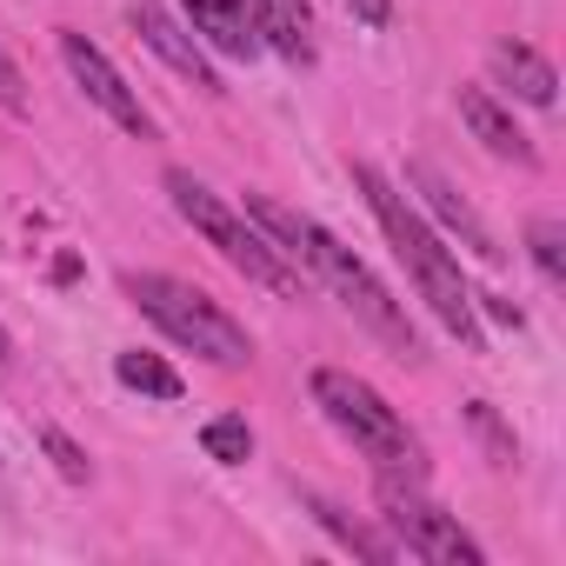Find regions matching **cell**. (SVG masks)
Returning a JSON list of instances; mask_svg holds the SVG:
<instances>
[{"mask_svg": "<svg viewBox=\"0 0 566 566\" xmlns=\"http://www.w3.org/2000/svg\"><path fill=\"white\" fill-rule=\"evenodd\" d=\"M314 407L380 467V473H407V480H420L427 473V460H420V440H413V427L360 380V374H347V367H321L314 374Z\"/></svg>", "mask_w": 566, "mask_h": 566, "instance_id": "5b68a950", "label": "cell"}, {"mask_svg": "<svg viewBox=\"0 0 566 566\" xmlns=\"http://www.w3.org/2000/svg\"><path fill=\"white\" fill-rule=\"evenodd\" d=\"M41 447H48V460H54V473H61L67 486H87V480H94V460H87L61 427H48V433H41Z\"/></svg>", "mask_w": 566, "mask_h": 566, "instance_id": "d6986e66", "label": "cell"}, {"mask_svg": "<svg viewBox=\"0 0 566 566\" xmlns=\"http://www.w3.org/2000/svg\"><path fill=\"white\" fill-rule=\"evenodd\" d=\"M453 107H460L467 134H473L493 160H513V167H533V160H539V147L520 134V120H513V114H506L486 87H460V94H453Z\"/></svg>", "mask_w": 566, "mask_h": 566, "instance_id": "30bf717a", "label": "cell"}, {"mask_svg": "<svg viewBox=\"0 0 566 566\" xmlns=\"http://www.w3.org/2000/svg\"><path fill=\"white\" fill-rule=\"evenodd\" d=\"M307 513H314V520H321V526L347 546V553H360V559H374V566H394V559H400V546H394V539H380V533H374L367 520H354L347 506H334V500L307 493Z\"/></svg>", "mask_w": 566, "mask_h": 566, "instance_id": "5bb4252c", "label": "cell"}, {"mask_svg": "<svg viewBox=\"0 0 566 566\" xmlns=\"http://www.w3.org/2000/svg\"><path fill=\"white\" fill-rule=\"evenodd\" d=\"M114 380L134 387V394H147V400H180V374H174L160 354H140V347L114 354Z\"/></svg>", "mask_w": 566, "mask_h": 566, "instance_id": "9a60e30c", "label": "cell"}, {"mask_svg": "<svg viewBox=\"0 0 566 566\" xmlns=\"http://www.w3.org/2000/svg\"><path fill=\"white\" fill-rule=\"evenodd\" d=\"M120 287H127V301H134L174 347L200 354L207 367H247V360H253L247 327H240L213 294H200L193 280H174V273H127Z\"/></svg>", "mask_w": 566, "mask_h": 566, "instance_id": "277c9868", "label": "cell"}, {"mask_svg": "<svg viewBox=\"0 0 566 566\" xmlns=\"http://www.w3.org/2000/svg\"><path fill=\"white\" fill-rule=\"evenodd\" d=\"M347 8H354L367 28H387V21H394V0H347Z\"/></svg>", "mask_w": 566, "mask_h": 566, "instance_id": "7402d4cb", "label": "cell"}, {"mask_svg": "<svg viewBox=\"0 0 566 566\" xmlns=\"http://www.w3.org/2000/svg\"><path fill=\"white\" fill-rule=\"evenodd\" d=\"M253 21H260V48L314 61V0H253Z\"/></svg>", "mask_w": 566, "mask_h": 566, "instance_id": "4fadbf2b", "label": "cell"}, {"mask_svg": "<svg viewBox=\"0 0 566 566\" xmlns=\"http://www.w3.org/2000/svg\"><path fill=\"white\" fill-rule=\"evenodd\" d=\"M467 420H473V433L486 440V460H493V467H520V440L493 420V407H486V400H467Z\"/></svg>", "mask_w": 566, "mask_h": 566, "instance_id": "ac0fdd59", "label": "cell"}, {"mask_svg": "<svg viewBox=\"0 0 566 566\" xmlns=\"http://www.w3.org/2000/svg\"><path fill=\"white\" fill-rule=\"evenodd\" d=\"M167 200H174V213L233 266V273H247L253 280V287H266V294H287V301H301V287H307V273L287 260V253H280L247 213H233L213 187H200L187 167H167Z\"/></svg>", "mask_w": 566, "mask_h": 566, "instance_id": "3957f363", "label": "cell"}, {"mask_svg": "<svg viewBox=\"0 0 566 566\" xmlns=\"http://www.w3.org/2000/svg\"><path fill=\"white\" fill-rule=\"evenodd\" d=\"M354 187L367 193V207H374V220H380V233H387V247L400 253V266L413 273V287H420V301L433 307V321L467 347V354H480V314H473V287L460 280V253L420 220V207L380 174V167H367V160H354Z\"/></svg>", "mask_w": 566, "mask_h": 566, "instance_id": "7a4b0ae2", "label": "cell"}, {"mask_svg": "<svg viewBox=\"0 0 566 566\" xmlns=\"http://www.w3.org/2000/svg\"><path fill=\"white\" fill-rule=\"evenodd\" d=\"M8 360H14V334H8V327H0V367H8Z\"/></svg>", "mask_w": 566, "mask_h": 566, "instance_id": "603a6c76", "label": "cell"}, {"mask_svg": "<svg viewBox=\"0 0 566 566\" xmlns=\"http://www.w3.org/2000/svg\"><path fill=\"white\" fill-rule=\"evenodd\" d=\"M247 220L287 253L294 266H307L321 287L374 334V340H387L400 360H420V334H413V321H407V307L394 301V287L387 280L347 247V240H334L321 220H307V213H294V207H280V200H266V193H247Z\"/></svg>", "mask_w": 566, "mask_h": 566, "instance_id": "6da1fadb", "label": "cell"}, {"mask_svg": "<svg viewBox=\"0 0 566 566\" xmlns=\"http://www.w3.org/2000/svg\"><path fill=\"white\" fill-rule=\"evenodd\" d=\"M493 74H500L506 94L526 101V107H553V101H559V74H553V61L533 54L526 41H500V48H493Z\"/></svg>", "mask_w": 566, "mask_h": 566, "instance_id": "7c38bea8", "label": "cell"}, {"mask_svg": "<svg viewBox=\"0 0 566 566\" xmlns=\"http://www.w3.org/2000/svg\"><path fill=\"white\" fill-rule=\"evenodd\" d=\"M526 253H533V266L553 280V287H559V280H566V227L553 220V213H539V220H526Z\"/></svg>", "mask_w": 566, "mask_h": 566, "instance_id": "2e32d148", "label": "cell"}, {"mask_svg": "<svg viewBox=\"0 0 566 566\" xmlns=\"http://www.w3.org/2000/svg\"><path fill=\"white\" fill-rule=\"evenodd\" d=\"M200 447H207V460L240 467V460L253 453V427H247L240 413H220V420H207V427H200Z\"/></svg>", "mask_w": 566, "mask_h": 566, "instance_id": "e0dca14e", "label": "cell"}, {"mask_svg": "<svg viewBox=\"0 0 566 566\" xmlns=\"http://www.w3.org/2000/svg\"><path fill=\"white\" fill-rule=\"evenodd\" d=\"M61 61H67V74H74V87L120 127V134H134V140H154V114L140 107V94L127 87V74L81 34V28H61Z\"/></svg>", "mask_w": 566, "mask_h": 566, "instance_id": "52a82bcc", "label": "cell"}, {"mask_svg": "<svg viewBox=\"0 0 566 566\" xmlns=\"http://www.w3.org/2000/svg\"><path fill=\"white\" fill-rule=\"evenodd\" d=\"M187 8V28L227 54V61H253L260 54V21H253V0H180Z\"/></svg>", "mask_w": 566, "mask_h": 566, "instance_id": "8fae6325", "label": "cell"}, {"mask_svg": "<svg viewBox=\"0 0 566 566\" xmlns=\"http://www.w3.org/2000/svg\"><path fill=\"white\" fill-rule=\"evenodd\" d=\"M473 314H493V321H500V327H513V334L526 327V314H520L513 301H500V294H473Z\"/></svg>", "mask_w": 566, "mask_h": 566, "instance_id": "44dd1931", "label": "cell"}, {"mask_svg": "<svg viewBox=\"0 0 566 566\" xmlns=\"http://www.w3.org/2000/svg\"><path fill=\"white\" fill-rule=\"evenodd\" d=\"M380 520H387L394 539H400L413 559H427V566H486L480 539H473L447 506H433V500L420 493V480H407V473H380Z\"/></svg>", "mask_w": 566, "mask_h": 566, "instance_id": "8992f818", "label": "cell"}, {"mask_svg": "<svg viewBox=\"0 0 566 566\" xmlns=\"http://www.w3.org/2000/svg\"><path fill=\"white\" fill-rule=\"evenodd\" d=\"M407 187H420V200H427V207L440 213V227H447V233H453V240H460L467 253H480L486 266L500 260V240H493V227H486V220L473 213V200H467V193H460V187H453V180H447L440 167L413 160V167H407Z\"/></svg>", "mask_w": 566, "mask_h": 566, "instance_id": "9c48e42d", "label": "cell"}, {"mask_svg": "<svg viewBox=\"0 0 566 566\" xmlns=\"http://www.w3.org/2000/svg\"><path fill=\"white\" fill-rule=\"evenodd\" d=\"M127 21H134L140 48H147V54H160V61H167L180 81H193L200 94H220V74H213L207 48H200V41H193V34H187V28H180L167 8H160V0H134V14H127Z\"/></svg>", "mask_w": 566, "mask_h": 566, "instance_id": "ba28073f", "label": "cell"}, {"mask_svg": "<svg viewBox=\"0 0 566 566\" xmlns=\"http://www.w3.org/2000/svg\"><path fill=\"white\" fill-rule=\"evenodd\" d=\"M0 107H8V114H28V81H21V67L8 61V48H0Z\"/></svg>", "mask_w": 566, "mask_h": 566, "instance_id": "ffe728a7", "label": "cell"}]
</instances>
